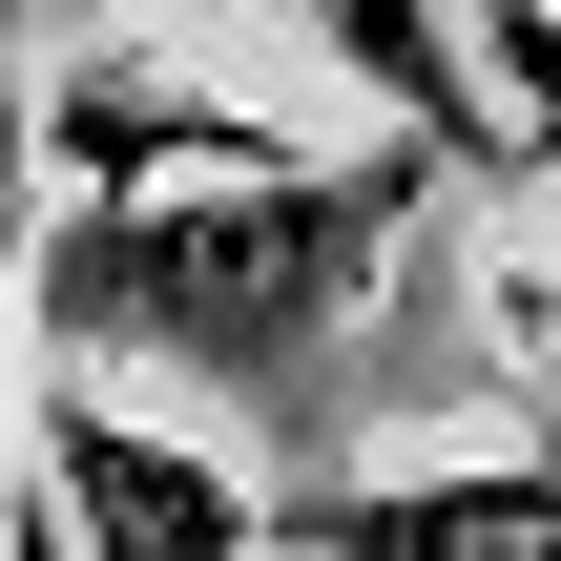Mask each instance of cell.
<instances>
[{"label": "cell", "instance_id": "3", "mask_svg": "<svg viewBox=\"0 0 561 561\" xmlns=\"http://www.w3.org/2000/svg\"><path fill=\"white\" fill-rule=\"evenodd\" d=\"M21 104H42V167H62V187H208V167H312L271 104H229V83H187V62H125V42L42 62Z\"/></svg>", "mask_w": 561, "mask_h": 561}, {"label": "cell", "instance_id": "1", "mask_svg": "<svg viewBox=\"0 0 561 561\" xmlns=\"http://www.w3.org/2000/svg\"><path fill=\"white\" fill-rule=\"evenodd\" d=\"M458 167L437 146H312V167H208V187H62L21 333L62 375H208V396H291L333 354V312L416 250Z\"/></svg>", "mask_w": 561, "mask_h": 561}, {"label": "cell", "instance_id": "6", "mask_svg": "<svg viewBox=\"0 0 561 561\" xmlns=\"http://www.w3.org/2000/svg\"><path fill=\"white\" fill-rule=\"evenodd\" d=\"M21 271H42V104L0 62V500H21Z\"/></svg>", "mask_w": 561, "mask_h": 561}, {"label": "cell", "instance_id": "7", "mask_svg": "<svg viewBox=\"0 0 561 561\" xmlns=\"http://www.w3.org/2000/svg\"><path fill=\"white\" fill-rule=\"evenodd\" d=\"M458 42H479V83H500L520 167H561V0H458Z\"/></svg>", "mask_w": 561, "mask_h": 561}, {"label": "cell", "instance_id": "4", "mask_svg": "<svg viewBox=\"0 0 561 561\" xmlns=\"http://www.w3.org/2000/svg\"><path fill=\"white\" fill-rule=\"evenodd\" d=\"M271 561H561V437L541 458H416L271 500Z\"/></svg>", "mask_w": 561, "mask_h": 561}, {"label": "cell", "instance_id": "2", "mask_svg": "<svg viewBox=\"0 0 561 561\" xmlns=\"http://www.w3.org/2000/svg\"><path fill=\"white\" fill-rule=\"evenodd\" d=\"M21 500L62 520V561H271V500L208 437H167L146 396H104V375L21 396Z\"/></svg>", "mask_w": 561, "mask_h": 561}, {"label": "cell", "instance_id": "8", "mask_svg": "<svg viewBox=\"0 0 561 561\" xmlns=\"http://www.w3.org/2000/svg\"><path fill=\"white\" fill-rule=\"evenodd\" d=\"M0 561H62V520H42V500H0Z\"/></svg>", "mask_w": 561, "mask_h": 561}, {"label": "cell", "instance_id": "5", "mask_svg": "<svg viewBox=\"0 0 561 561\" xmlns=\"http://www.w3.org/2000/svg\"><path fill=\"white\" fill-rule=\"evenodd\" d=\"M42 21H125V0H42ZM271 21H291L312 62H354L396 146H437L458 187H520V125H500V83H479V42H458V0H271Z\"/></svg>", "mask_w": 561, "mask_h": 561}]
</instances>
